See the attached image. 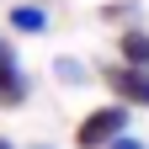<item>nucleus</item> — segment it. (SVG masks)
<instances>
[{"mask_svg":"<svg viewBox=\"0 0 149 149\" xmlns=\"http://www.w3.org/2000/svg\"><path fill=\"white\" fill-rule=\"evenodd\" d=\"M117 133H128V107L123 101H107L96 112H85L80 128H74V149H107Z\"/></svg>","mask_w":149,"mask_h":149,"instance_id":"obj_1","label":"nucleus"},{"mask_svg":"<svg viewBox=\"0 0 149 149\" xmlns=\"http://www.w3.org/2000/svg\"><path fill=\"white\" fill-rule=\"evenodd\" d=\"M107 91H112V101H123V107H149V69L112 64L107 69Z\"/></svg>","mask_w":149,"mask_h":149,"instance_id":"obj_2","label":"nucleus"},{"mask_svg":"<svg viewBox=\"0 0 149 149\" xmlns=\"http://www.w3.org/2000/svg\"><path fill=\"white\" fill-rule=\"evenodd\" d=\"M27 91H32V80L22 74V64H16L11 37L0 32V107H22V101H27Z\"/></svg>","mask_w":149,"mask_h":149,"instance_id":"obj_3","label":"nucleus"},{"mask_svg":"<svg viewBox=\"0 0 149 149\" xmlns=\"http://www.w3.org/2000/svg\"><path fill=\"white\" fill-rule=\"evenodd\" d=\"M117 64L149 69V32H144V27H123V32H117Z\"/></svg>","mask_w":149,"mask_h":149,"instance_id":"obj_4","label":"nucleus"},{"mask_svg":"<svg viewBox=\"0 0 149 149\" xmlns=\"http://www.w3.org/2000/svg\"><path fill=\"white\" fill-rule=\"evenodd\" d=\"M11 32H48V6H37V0H27V6H11Z\"/></svg>","mask_w":149,"mask_h":149,"instance_id":"obj_5","label":"nucleus"},{"mask_svg":"<svg viewBox=\"0 0 149 149\" xmlns=\"http://www.w3.org/2000/svg\"><path fill=\"white\" fill-rule=\"evenodd\" d=\"M53 74H59V85H85L91 80V69L74 59V53H59V59H53Z\"/></svg>","mask_w":149,"mask_h":149,"instance_id":"obj_6","label":"nucleus"},{"mask_svg":"<svg viewBox=\"0 0 149 149\" xmlns=\"http://www.w3.org/2000/svg\"><path fill=\"white\" fill-rule=\"evenodd\" d=\"M128 16H133V6H128V0H107V6H101V22H112V27L128 22Z\"/></svg>","mask_w":149,"mask_h":149,"instance_id":"obj_7","label":"nucleus"},{"mask_svg":"<svg viewBox=\"0 0 149 149\" xmlns=\"http://www.w3.org/2000/svg\"><path fill=\"white\" fill-rule=\"evenodd\" d=\"M107 149H149V144H144V139H133V133H117Z\"/></svg>","mask_w":149,"mask_h":149,"instance_id":"obj_8","label":"nucleus"},{"mask_svg":"<svg viewBox=\"0 0 149 149\" xmlns=\"http://www.w3.org/2000/svg\"><path fill=\"white\" fill-rule=\"evenodd\" d=\"M0 149H16V144H11V139H0Z\"/></svg>","mask_w":149,"mask_h":149,"instance_id":"obj_9","label":"nucleus"},{"mask_svg":"<svg viewBox=\"0 0 149 149\" xmlns=\"http://www.w3.org/2000/svg\"><path fill=\"white\" fill-rule=\"evenodd\" d=\"M32 149H53V144H32Z\"/></svg>","mask_w":149,"mask_h":149,"instance_id":"obj_10","label":"nucleus"}]
</instances>
